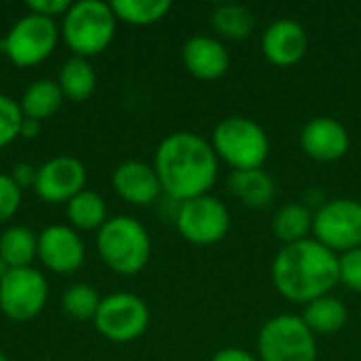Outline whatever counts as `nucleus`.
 I'll use <instances>...</instances> for the list:
<instances>
[{
    "mask_svg": "<svg viewBox=\"0 0 361 361\" xmlns=\"http://www.w3.org/2000/svg\"><path fill=\"white\" fill-rule=\"evenodd\" d=\"M154 171L163 192L182 203L201 195H209L218 180L220 159L209 140L192 131H176L167 135L154 154Z\"/></svg>",
    "mask_w": 361,
    "mask_h": 361,
    "instance_id": "nucleus-1",
    "label": "nucleus"
},
{
    "mask_svg": "<svg viewBox=\"0 0 361 361\" xmlns=\"http://www.w3.org/2000/svg\"><path fill=\"white\" fill-rule=\"evenodd\" d=\"M271 279L286 300L309 305L338 286V256L313 237L283 245L271 264Z\"/></svg>",
    "mask_w": 361,
    "mask_h": 361,
    "instance_id": "nucleus-2",
    "label": "nucleus"
},
{
    "mask_svg": "<svg viewBox=\"0 0 361 361\" xmlns=\"http://www.w3.org/2000/svg\"><path fill=\"white\" fill-rule=\"evenodd\" d=\"M95 243L106 267L125 277L144 271L152 252L148 231L131 216L108 218L97 231Z\"/></svg>",
    "mask_w": 361,
    "mask_h": 361,
    "instance_id": "nucleus-3",
    "label": "nucleus"
},
{
    "mask_svg": "<svg viewBox=\"0 0 361 361\" xmlns=\"http://www.w3.org/2000/svg\"><path fill=\"white\" fill-rule=\"evenodd\" d=\"M212 146L218 159L233 167V171L260 169L271 152V140L264 127L247 116L222 118L212 133Z\"/></svg>",
    "mask_w": 361,
    "mask_h": 361,
    "instance_id": "nucleus-4",
    "label": "nucleus"
},
{
    "mask_svg": "<svg viewBox=\"0 0 361 361\" xmlns=\"http://www.w3.org/2000/svg\"><path fill=\"white\" fill-rule=\"evenodd\" d=\"M61 32L66 44L76 57H91L102 53L114 38L116 17L110 2L78 0L72 2L63 15Z\"/></svg>",
    "mask_w": 361,
    "mask_h": 361,
    "instance_id": "nucleus-5",
    "label": "nucleus"
},
{
    "mask_svg": "<svg viewBox=\"0 0 361 361\" xmlns=\"http://www.w3.org/2000/svg\"><path fill=\"white\" fill-rule=\"evenodd\" d=\"M317 338L300 315H275L258 332L260 361H317Z\"/></svg>",
    "mask_w": 361,
    "mask_h": 361,
    "instance_id": "nucleus-6",
    "label": "nucleus"
},
{
    "mask_svg": "<svg viewBox=\"0 0 361 361\" xmlns=\"http://www.w3.org/2000/svg\"><path fill=\"white\" fill-rule=\"evenodd\" d=\"M313 239L336 256L361 247V203L355 199H330L313 216Z\"/></svg>",
    "mask_w": 361,
    "mask_h": 361,
    "instance_id": "nucleus-7",
    "label": "nucleus"
},
{
    "mask_svg": "<svg viewBox=\"0 0 361 361\" xmlns=\"http://www.w3.org/2000/svg\"><path fill=\"white\" fill-rule=\"evenodd\" d=\"M178 233L192 245L220 243L231 228L228 207L214 195L182 201L173 218Z\"/></svg>",
    "mask_w": 361,
    "mask_h": 361,
    "instance_id": "nucleus-8",
    "label": "nucleus"
},
{
    "mask_svg": "<svg viewBox=\"0 0 361 361\" xmlns=\"http://www.w3.org/2000/svg\"><path fill=\"white\" fill-rule=\"evenodd\" d=\"M57 38L59 32L55 19L42 17L38 13H27L13 23L0 47L15 66L25 68L47 59L53 53Z\"/></svg>",
    "mask_w": 361,
    "mask_h": 361,
    "instance_id": "nucleus-9",
    "label": "nucleus"
},
{
    "mask_svg": "<svg viewBox=\"0 0 361 361\" xmlns=\"http://www.w3.org/2000/svg\"><path fill=\"white\" fill-rule=\"evenodd\" d=\"M93 324L95 330L112 343H133L148 330L150 309L140 296L116 292L102 298Z\"/></svg>",
    "mask_w": 361,
    "mask_h": 361,
    "instance_id": "nucleus-10",
    "label": "nucleus"
},
{
    "mask_svg": "<svg viewBox=\"0 0 361 361\" xmlns=\"http://www.w3.org/2000/svg\"><path fill=\"white\" fill-rule=\"evenodd\" d=\"M47 296V279L32 267L11 269L0 279V311L11 322H30L36 317L44 309Z\"/></svg>",
    "mask_w": 361,
    "mask_h": 361,
    "instance_id": "nucleus-11",
    "label": "nucleus"
},
{
    "mask_svg": "<svg viewBox=\"0 0 361 361\" xmlns=\"http://www.w3.org/2000/svg\"><path fill=\"white\" fill-rule=\"evenodd\" d=\"M87 169L74 157H53L36 171L34 190L47 203H68L85 190Z\"/></svg>",
    "mask_w": 361,
    "mask_h": 361,
    "instance_id": "nucleus-12",
    "label": "nucleus"
},
{
    "mask_svg": "<svg viewBox=\"0 0 361 361\" xmlns=\"http://www.w3.org/2000/svg\"><path fill=\"white\" fill-rule=\"evenodd\" d=\"M38 258L49 271L70 275L85 262V243L74 228L66 224H51L38 235Z\"/></svg>",
    "mask_w": 361,
    "mask_h": 361,
    "instance_id": "nucleus-13",
    "label": "nucleus"
},
{
    "mask_svg": "<svg viewBox=\"0 0 361 361\" xmlns=\"http://www.w3.org/2000/svg\"><path fill=\"white\" fill-rule=\"evenodd\" d=\"M351 146L349 129L334 116H315L300 131L302 152L319 163L341 161Z\"/></svg>",
    "mask_w": 361,
    "mask_h": 361,
    "instance_id": "nucleus-14",
    "label": "nucleus"
},
{
    "mask_svg": "<svg viewBox=\"0 0 361 361\" xmlns=\"http://www.w3.org/2000/svg\"><path fill=\"white\" fill-rule=\"evenodd\" d=\"M309 51V34L294 19H277L262 34V53L277 68L302 61Z\"/></svg>",
    "mask_w": 361,
    "mask_h": 361,
    "instance_id": "nucleus-15",
    "label": "nucleus"
},
{
    "mask_svg": "<svg viewBox=\"0 0 361 361\" xmlns=\"http://www.w3.org/2000/svg\"><path fill=\"white\" fill-rule=\"evenodd\" d=\"M182 61L186 70L199 80H218L231 68V55L224 42L216 36L197 34L182 47Z\"/></svg>",
    "mask_w": 361,
    "mask_h": 361,
    "instance_id": "nucleus-16",
    "label": "nucleus"
},
{
    "mask_svg": "<svg viewBox=\"0 0 361 361\" xmlns=\"http://www.w3.org/2000/svg\"><path fill=\"white\" fill-rule=\"evenodd\" d=\"M112 186L121 199L131 205H152L163 188L152 165L144 161H125L112 173Z\"/></svg>",
    "mask_w": 361,
    "mask_h": 361,
    "instance_id": "nucleus-17",
    "label": "nucleus"
},
{
    "mask_svg": "<svg viewBox=\"0 0 361 361\" xmlns=\"http://www.w3.org/2000/svg\"><path fill=\"white\" fill-rule=\"evenodd\" d=\"M228 190L245 207L264 209L273 203V199L277 195V182L262 167L260 169H241V171H231Z\"/></svg>",
    "mask_w": 361,
    "mask_h": 361,
    "instance_id": "nucleus-18",
    "label": "nucleus"
},
{
    "mask_svg": "<svg viewBox=\"0 0 361 361\" xmlns=\"http://www.w3.org/2000/svg\"><path fill=\"white\" fill-rule=\"evenodd\" d=\"M300 317L315 336L317 334L330 336V334L341 332L347 326L349 313H347V307L341 298L328 294V296L315 298L309 305H305V311Z\"/></svg>",
    "mask_w": 361,
    "mask_h": 361,
    "instance_id": "nucleus-19",
    "label": "nucleus"
},
{
    "mask_svg": "<svg viewBox=\"0 0 361 361\" xmlns=\"http://www.w3.org/2000/svg\"><path fill=\"white\" fill-rule=\"evenodd\" d=\"M209 23L214 32L224 40H245L256 30L254 13L237 2H222L212 11Z\"/></svg>",
    "mask_w": 361,
    "mask_h": 361,
    "instance_id": "nucleus-20",
    "label": "nucleus"
},
{
    "mask_svg": "<svg viewBox=\"0 0 361 361\" xmlns=\"http://www.w3.org/2000/svg\"><path fill=\"white\" fill-rule=\"evenodd\" d=\"M313 212L307 203H286L273 216V235L283 243H298L313 233Z\"/></svg>",
    "mask_w": 361,
    "mask_h": 361,
    "instance_id": "nucleus-21",
    "label": "nucleus"
},
{
    "mask_svg": "<svg viewBox=\"0 0 361 361\" xmlns=\"http://www.w3.org/2000/svg\"><path fill=\"white\" fill-rule=\"evenodd\" d=\"M57 85H59L66 99L85 102L93 95L95 85H97V76H95V70L89 63V59L74 55V57L63 61V66L59 70Z\"/></svg>",
    "mask_w": 361,
    "mask_h": 361,
    "instance_id": "nucleus-22",
    "label": "nucleus"
},
{
    "mask_svg": "<svg viewBox=\"0 0 361 361\" xmlns=\"http://www.w3.org/2000/svg\"><path fill=\"white\" fill-rule=\"evenodd\" d=\"M63 93L57 85V80H49V78H42V80H36L32 82L23 95H21V112L25 118H34V121H42V118H49L53 116L61 104H63Z\"/></svg>",
    "mask_w": 361,
    "mask_h": 361,
    "instance_id": "nucleus-23",
    "label": "nucleus"
},
{
    "mask_svg": "<svg viewBox=\"0 0 361 361\" xmlns=\"http://www.w3.org/2000/svg\"><path fill=\"white\" fill-rule=\"evenodd\" d=\"M38 256V235L27 226L13 224L0 235V258L11 269L32 267V260Z\"/></svg>",
    "mask_w": 361,
    "mask_h": 361,
    "instance_id": "nucleus-24",
    "label": "nucleus"
},
{
    "mask_svg": "<svg viewBox=\"0 0 361 361\" xmlns=\"http://www.w3.org/2000/svg\"><path fill=\"white\" fill-rule=\"evenodd\" d=\"M68 220L72 222L74 228L80 231H99L104 226V222L108 220V207L106 201L93 192V190H80L78 195H74L68 203Z\"/></svg>",
    "mask_w": 361,
    "mask_h": 361,
    "instance_id": "nucleus-25",
    "label": "nucleus"
},
{
    "mask_svg": "<svg viewBox=\"0 0 361 361\" xmlns=\"http://www.w3.org/2000/svg\"><path fill=\"white\" fill-rule=\"evenodd\" d=\"M116 21H125L131 25H150L161 21L169 11V0H114L110 2Z\"/></svg>",
    "mask_w": 361,
    "mask_h": 361,
    "instance_id": "nucleus-26",
    "label": "nucleus"
},
{
    "mask_svg": "<svg viewBox=\"0 0 361 361\" xmlns=\"http://www.w3.org/2000/svg\"><path fill=\"white\" fill-rule=\"evenodd\" d=\"M99 302H102V298H99L97 290L89 283H74L61 296L63 311L76 322L93 319L99 309Z\"/></svg>",
    "mask_w": 361,
    "mask_h": 361,
    "instance_id": "nucleus-27",
    "label": "nucleus"
},
{
    "mask_svg": "<svg viewBox=\"0 0 361 361\" xmlns=\"http://www.w3.org/2000/svg\"><path fill=\"white\" fill-rule=\"evenodd\" d=\"M21 121L23 112L19 102L0 93V148L8 146L15 137H19Z\"/></svg>",
    "mask_w": 361,
    "mask_h": 361,
    "instance_id": "nucleus-28",
    "label": "nucleus"
},
{
    "mask_svg": "<svg viewBox=\"0 0 361 361\" xmlns=\"http://www.w3.org/2000/svg\"><path fill=\"white\" fill-rule=\"evenodd\" d=\"M338 283L361 294V247L338 256Z\"/></svg>",
    "mask_w": 361,
    "mask_h": 361,
    "instance_id": "nucleus-29",
    "label": "nucleus"
},
{
    "mask_svg": "<svg viewBox=\"0 0 361 361\" xmlns=\"http://www.w3.org/2000/svg\"><path fill=\"white\" fill-rule=\"evenodd\" d=\"M21 188L8 173H0V224L11 220L21 205Z\"/></svg>",
    "mask_w": 361,
    "mask_h": 361,
    "instance_id": "nucleus-30",
    "label": "nucleus"
},
{
    "mask_svg": "<svg viewBox=\"0 0 361 361\" xmlns=\"http://www.w3.org/2000/svg\"><path fill=\"white\" fill-rule=\"evenodd\" d=\"M70 4L72 2H68V0H30V2H25L30 13H38V15L51 17V19L57 15H66Z\"/></svg>",
    "mask_w": 361,
    "mask_h": 361,
    "instance_id": "nucleus-31",
    "label": "nucleus"
},
{
    "mask_svg": "<svg viewBox=\"0 0 361 361\" xmlns=\"http://www.w3.org/2000/svg\"><path fill=\"white\" fill-rule=\"evenodd\" d=\"M36 171L38 169H34L32 165H27V163H17V165H13V169H11V178H13V182L23 190V188H27V186H34V182H36Z\"/></svg>",
    "mask_w": 361,
    "mask_h": 361,
    "instance_id": "nucleus-32",
    "label": "nucleus"
},
{
    "mask_svg": "<svg viewBox=\"0 0 361 361\" xmlns=\"http://www.w3.org/2000/svg\"><path fill=\"white\" fill-rule=\"evenodd\" d=\"M209 361H260L256 355H252L250 351L245 349H239V347H226V349H220L218 353H214V357Z\"/></svg>",
    "mask_w": 361,
    "mask_h": 361,
    "instance_id": "nucleus-33",
    "label": "nucleus"
},
{
    "mask_svg": "<svg viewBox=\"0 0 361 361\" xmlns=\"http://www.w3.org/2000/svg\"><path fill=\"white\" fill-rule=\"evenodd\" d=\"M40 133V121H34V118H25L21 121V127H19V135L25 137V140H32Z\"/></svg>",
    "mask_w": 361,
    "mask_h": 361,
    "instance_id": "nucleus-34",
    "label": "nucleus"
},
{
    "mask_svg": "<svg viewBox=\"0 0 361 361\" xmlns=\"http://www.w3.org/2000/svg\"><path fill=\"white\" fill-rule=\"evenodd\" d=\"M8 271H11V267H8V264H6V262H4V260L0 258V279H2V277H4V275L8 273Z\"/></svg>",
    "mask_w": 361,
    "mask_h": 361,
    "instance_id": "nucleus-35",
    "label": "nucleus"
},
{
    "mask_svg": "<svg viewBox=\"0 0 361 361\" xmlns=\"http://www.w3.org/2000/svg\"><path fill=\"white\" fill-rule=\"evenodd\" d=\"M0 361H8V360H6V355H4L2 351H0Z\"/></svg>",
    "mask_w": 361,
    "mask_h": 361,
    "instance_id": "nucleus-36",
    "label": "nucleus"
}]
</instances>
